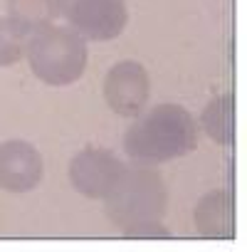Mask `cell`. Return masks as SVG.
Returning <instances> with one entry per match:
<instances>
[{
    "instance_id": "obj_1",
    "label": "cell",
    "mask_w": 247,
    "mask_h": 252,
    "mask_svg": "<svg viewBox=\"0 0 247 252\" xmlns=\"http://www.w3.org/2000/svg\"><path fill=\"white\" fill-rule=\"evenodd\" d=\"M198 146V121L181 104H158L134 116L124 134V151L136 163H166Z\"/></svg>"
},
{
    "instance_id": "obj_2",
    "label": "cell",
    "mask_w": 247,
    "mask_h": 252,
    "mask_svg": "<svg viewBox=\"0 0 247 252\" xmlns=\"http://www.w3.org/2000/svg\"><path fill=\"white\" fill-rule=\"evenodd\" d=\"M168 208V188L156 166L149 163H124V171L109 195L104 198V213L114 227L126 235L129 230L156 222Z\"/></svg>"
},
{
    "instance_id": "obj_3",
    "label": "cell",
    "mask_w": 247,
    "mask_h": 252,
    "mask_svg": "<svg viewBox=\"0 0 247 252\" xmlns=\"http://www.w3.org/2000/svg\"><path fill=\"white\" fill-rule=\"evenodd\" d=\"M25 57L40 82L52 87H67L84 74L89 50L87 40L72 28L45 25L28 35Z\"/></svg>"
},
{
    "instance_id": "obj_4",
    "label": "cell",
    "mask_w": 247,
    "mask_h": 252,
    "mask_svg": "<svg viewBox=\"0 0 247 252\" xmlns=\"http://www.w3.org/2000/svg\"><path fill=\"white\" fill-rule=\"evenodd\" d=\"M57 13L74 32L92 42L119 37L129 23L124 0H57Z\"/></svg>"
},
{
    "instance_id": "obj_5",
    "label": "cell",
    "mask_w": 247,
    "mask_h": 252,
    "mask_svg": "<svg viewBox=\"0 0 247 252\" xmlns=\"http://www.w3.org/2000/svg\"><path fill=\"white\" fill-rule=\"evenodd\" d=\"M151 96V79L141 62L124 60L116 62L104 77V99L119 116H139Z\"/></svg>"
},
{
    "instance_id": "obj_6",
    "label": "cell",
    "mask_w": 247,
    "mask_h": 252,
    "mask_svg": "<svg viewBox=\"0 0 247 252\" xmlns=\"http://www.w3.org/2000/svg\"><path fill=\"white\" fill-rule=\"evenodd\" d=\"M124 163L109 149L87 146L69 161V183L77 193L92 200H104L119 181Z\"/></svg>"
},
{
    "instance_id": "obj_7",
    "label": "cell",
    "mask_w": 247,
    "mask_h": 252,
    "mask_svg": "<svg viewBox=\"0 0 247 252\" xmlns=\"http://www.w3.org/2000/svg\"><path fill=\"white\" fill-rule=\"evenodd\" d=\"M45 173L42 154L28 141L0 144V188L8 193H28L40 186Z\"/></svg>"
},
{
    "instance_id": "obj_8",
    "label": "cell",
    "mask_w": 247,
    "mask_h": 252,
    "mask_svg": "<svg viewBox=\"0 0 247 252\" xmlns=\"http://www.w3.org/2000/svg\"><path fill=\"white\" fill-rule=\"evenodd\" d=\"M195 230L205 240H232L235 237V200L227 190L205 193L193 210Z\"/></svg>"
},
{
    "instance_id": "obj_9",
    "label": "cell",
    "mask_w": 247,
    "mask_h": 252,
    "mask_svg": "<svg viewBox=\"0 0 247 252\" xmlns=\"http://www.w3.org/2000/svg\"><path fill=\"white\" fill-rule=\"evenodd\" d=\"M203 131L220 146H230L235 141V96L220 94L200 114Z\"/></svg>"
},
{
    "instance_id": "obj_10",
    "label": "cell",
    "mask_w": 247,
    "mask_h": 252,
    "mask_svg": "<svg viewBox=\"0 0 247 252\" xmlns=\"http://www.w3.org/2000/svg\"><path fill=\"white\" fill-rule=\"evenodd\" d=\"M8 18L20 23L28 32L52 25L57 13V0H5Z\"/></svg>"
},
{
    "instance_id": "obj_11",
    "label": "cell",
    "mask_w": 247,
    "mask_h": 252,
    "mask_svg": "<svg viewBox=\"0 0 247 252\" xmlns=\"http://www.w3.org/2000/svg\"><path fill=\"white\" fill-rule=\"evenodd\" d=\"M28 35L30 32L13 18H0V67H13L25 57Z\"/></svg>"
},
{
    "instance_id": "obj_12",
    "label": "cell",
    "mask_w": 247,
    "mask_h": 252,
    "mask_svg": "<svg viewBox=\"0 0 247 252\" xmlns=\"http://www.w3.org/2000/svg\"><path fill=\"white\" fill-rule=\"evenodd\" d=\"M124 237H129V240H168L171 230L161 220H156V222H146V225H139V227L129 230Z\"/></svg>"
}]
</instances>
